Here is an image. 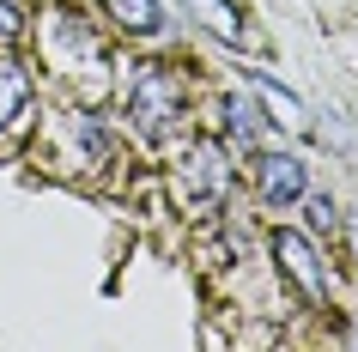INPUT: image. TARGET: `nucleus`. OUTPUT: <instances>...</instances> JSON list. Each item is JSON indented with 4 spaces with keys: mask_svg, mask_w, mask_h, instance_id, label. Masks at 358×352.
Masks as SVG:
<instances>
[{
    "mask_svg": "<svg viewBox=\"0 0 358 352\" xmlns=\"http://www.w3.org/2000/svg\"><path fill=\"white\" fill-rule=\"evenodd\" d=\"M128 115H134V128L146 134V140H164L170 122L182 115V85L170 79V67H140L128 85Z\"/></svg>",
    "mask_w": 358,
    "mask_h": 352,
    "instance_id": "obj_1",
    "label": "nucleus"
},
{
    "mask_svg": "<svg viewBox=\"0 0 358 352\" xmlns=\"http://www.w3.org/2000/svg\"><path fill=\"white\" fill-rule=\"evenodd\" d=\"M225 188H231V164H225V152H219V146L182 152V164H176V201H182V206L213 213V206L225 201Z\"/></svg>",
    "mask_w": 358,
    "mask_h": 352,
    "instance_id": "obj_2",
    "label": "nucleus"
},
{
    "mask_svg": "<svg viewBox=\"0 0 358 352\" xmlns=\"http://www.w3.org/2000/svg\"><path fill=\"white\" fill-rule=\"evenodd\" d=\"M273 255H280L285 274L298 279V292H303V297H328V274H322V261H316V249H310V237H298V231H280V237H273Z\"/></svg>",
    "mask_w": 358,
    "mask_h": 352,
    "instance_id": "obj_3",
    "label": "nucleus"
},
{
    "mask_svg": "<svg viewBox=\"0 0 358 352\" xmlns=\"http://www.w3.org/2000/svg\"><path fill=\"white\" fill-rule=\"evenodd\" d=\"M255 183H262V201L285 206V201L303 195V164L292 158V152H267L262 164H255Z\"/></svg>",
    "mask_w": 358,
    "mask_h": 352,
    "instance_id": "obj_4",
    "label": "nucleus"
},
{
    "mask_svg": "<svg viewBox=\"0 0 358 352\" xmlns=\"http://www.w3.org/2000/svg\"><path fill=\"white\" fill-rule=\"evenodd\" d=\"M31 110V73L19 61H0V128H19Z\"/></svg>",
    "mask_w": 358,
    "mask_h": 352,
    "instance_id": "obj_5",
    "label": "nucleus"
},
{
    "mask_svg": "<svg viewBox=\"0 0 358 352\" xmlns=\"http://www.w3.org/2000/svg\"><path fill=\"white\" fill-rule=\"evenodd\" d=\"M182 6H189L194 19L207 24L213 37H231V43H243V19H237V6H231V0H182Z\"/></svg>",
    "mask_w": 358,
    "mask_h": 352,
    "instance_id": "obj_6",
    "label": "nucleus"
},
{
    "mask_svg": "<svg viewBox=\"0 0 358 352\" xmlns=\"http://www.w3.org/2000/svg\"><path fill=\"white\" fill-rule=\"evenodd\" d=\"M103 6H110V19L115 24H128L134 37H152V31H158V0H103Z\"/></svg>",
    "mask_w": 358,
    "mask_h": 352,
    "instance_id": "obj_7",
    "label": "nucleus"
},
{
    "mask_svg": "<svg viewBox=\"0 0 358 352\" xmlns=\"http://www.w3.org/2000/svg\"><path fill=\"white\" fill-rule=\"evenodd\" d=\"M225 115H231V128H237V140H255V134H262V115H255V104H249V97H231Z\"/></svg>",
    "mask_w": 358,
    "mask_h": 352,
    "instance_id": "obj_8",
    "label": "nucleus"
},
{
    "mask_svg": "<svg viewBox=\"0 0 358 352\" xmlns=\"http://www.w3.org/2000/svg\"><path fill=\"white\" fill-rule=\"evenodd\" d=\"M0 43H24V13L13 0H0Z\"/></svg>",
    "mask_w": 358,
    "mask_h": 352,
    "instance_id": "obj_9",
    "label": "nucleus"
},
{
    "mask_svg": "<svg viewBox=\"0 0 358 352\" xmlns=\"http://www.w3.org/2000/svg\"><path fill=\"white\" fill-rule=\"evenodd\" d=\"M310 225H334V206H328V195H316V201H310Z\"/></svg>",
    "mask_w": 358,
    "mask_h": 352,
    "instance_id": "obj_10",
    "label": "nucleus"
},
{
    "mask_svg": "<svg viewBox=\"0 0 358 352\" xmlns=\"http://www.w3.org/2000/svg\"><path fill=\"white\" fill-rule=\"evenodd\" d=\"M352 225H358V219H352Z\"/></svg>",
    "mask_w": 358,
    "mask_h": 352,
    "instance_id": "obj_11",
    "label": "nucleus"
}]
</instances>
